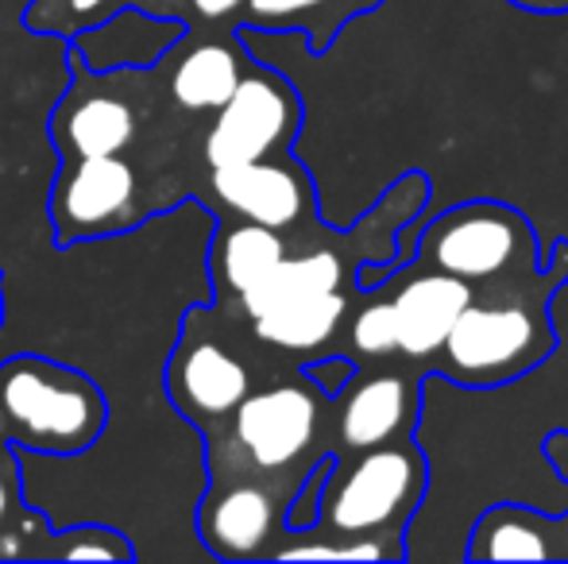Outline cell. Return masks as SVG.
<instances>
[{"instance_id": "6da1fadb", "label": "cell", "mask_w": 568, "mask_h": 564, "mask_svg": "<svg viewBox=\"0 0 568 564\" xmlns=\"http://www.w3.org/2000/svg\"><path fill=\"white\" fill-rule=\"evenodd\" d=\"M422 495H426V457L403 437L372 444L359 449V457L344 472H329L317 526H329L337 537L403 534Z\"/></svg>"}, {"instance_id": "7a4b0ae2", "label": "cell", "mask_w": 568, "mask_h": 564, "mask_svg": "<svg viewBox=\"0 0 568 564\" xmlns=\"http://www.w3.org/2000/svg\"><path fill=\"white\" fill-rule=\"evenodd\" d=\"M0 414L31 449L82 452L105 425V399L78 371L20 356L0 368Z\"/></svg>"}, {"instance_id": "3957f363", "label": "cell", "mask_w": 568, "mask_h": 564, "mask_svg": "<svg viewBox=\"0 0 568 564\" xmlns=\"http://www.w3.org/2000/svg\"><path fill=\"white\" fill-rule=\"evenodd\" d=\"M554 352V332L538 309L523 301L471 298L456 314L442 345L445 368L464 387H503L523 379Z\"/></svg>"}, {"instance_id": "277c9868", "label": "cell", "mask_w": 568, "mask_h": 564, "mask_svg": "<svg viewBox=\"0 0 568 564\" xmlns=\"http://www.w3.org/2000/svg\"><path fill=\"white\" fill-rule=\"evenodd\" d=\"M414 259L464 283H491L515 264L541 267L530 221L499 202H468L442 213L426 233H418Z\"/></svg>"}, {"instance_id": "5b68a950", "label": "cell", "mask_w": 568, "mask_h": 564, "mask_svg": "<svg viewBox=\"0 0 568 564\" xmlns=\"http://www.w3.org/2000/svg\"><path fill=\"white\" fill-rule=\"evenodd\" d=\"M302 124V101L271 70H252L236 82L232 98L217 109L210 136H205V163L217 166L255 163L275 155L294 140Z\"/></svg>"}, {"instance_id": "8992f818", "label": "cell", "mask_w": 568, "mask_h": 564, "mask_svg": "<svg viewBox=\"0 0 568 564\" xmlns=\"http://www.w3.org/2000/svg\"><path fill=\"white\" fill-rule=\"evenodd\" d=\"M232 414H236V441L263 472L294 464L314 444L317 433V402L298 383L244 394Z\"/></svg>"}, {"instance_id": "52a82bcc", "label": "cell", "mask_w": 568, "mask_h": 564, "mask_svg": "<svg viewBox=\"0 0 568 564\" xmlns=\"http://www.w3.org/2000/svg\"><path fill=\"white\" fill-rule=\"evenodd\" d=\"M390 279L398 283L395 298H390L395 329H398V352L410 356V360H429V356L442 352L456 314L476 298V290H471V283L434 271V267L429 271H406V267H398Z\"/></svg>"}, {"instance_id": "ba28073f", "label": "cell", "mask_w": 568, "mask_h": 564, "mask_svg": "<svg viewBox=\"0 0 568 564\" xmlns=\"http://www.w3.org/2000/svg\"><path fill=\"white\" fill-rule=\"evenodd\" d=\"M135 197V171L120 155H93L78 158L54 186V225L59 236H90L101 228H113V221L132 205Z\"/></svg>"}, {"instance_id": "9c48e42d", "label": "cell", "mask_w": 568, "mask_h": 564, "mask_svg": "<svg viewBox=\"0 0 568 564\" xmlns=\"http://www.w3.org/2000/svg\"><path fill=\"white\" fill-rule=\"evenodd\" d=\"M213 189L232 213L278 233L298 225L310 205V182L302 178V171H294L291 163H267V158L217 166Z\"/></svg>"}, {"instance_id": "30bf717a", "label": "cell", "mask_w": 568, "mask_h": 564, "mask_svg": "<svg viewBox=\"0 0 568 564\" xmlns=\"http://www.w3.org/2000/svg\"><path fill=\"white\" fill-rule=\"evenodd\" d=\"M418 422V383L410 376H375L348 391L341 407V437L348 449H372L410 437Z\"/></svg>"}, {"instance_id": "8fae6325", "label": "cell", "mask_w": 568, "mask_h": 564, "mask_svg": "<svg viewBox=\"0 0 568 564\" xmlns=\"http://www.w3.org/2000/svg\"><path fill=\"white\" fill-rule=\"evenodd\" d=\"M271 530H275V503L267 491L252 483L229 488L221 499H210L202 506V537L225 561L260 557Z\"/></svg>"}, {"instance_id": "7c38bea8", "label": "cell", "mask_w": 568, "mask_h": 564, "mask_svg": "<svg viewBox=\"0 0 568 564\" xmlns=\"http://www.w3.org/2000/svg\"><path fill=\"white\" fill-rule=\"evenodd\" d=\"M252 387L247 368L221 345H197L179 360L171 379V391L186 407V414L221 418L240 407V399Z\"/></svg>"}, {"instance_id": "4fadbf2b", "label": "cell", "mask_w": 568, "mask_h": 564, "mask_svg": "<svg viewBox=\"0 0 568 564\" xmlns=\"http://www.w3.org/2000/svg\"><path fill=\"white\" fill-rule=\"evenodd\" d=\"M344 314H348V294L344 290H325L314 298H298L275 306L267 314L252 317L255 337L267 340L271 348L283 352H314V348L329 345L333 332L341 329Z\"/></svg>"}, {"instance_id": "5bb4252c", "label": "cell", "mask_w": 568, "mask_h": 564, "mask_svg": "<svg viewBox=\"0 0 568 564\" xmlns=\"http://www.w3.org/2000/svg\"><path fill=\"white\" fill-rule=\"evenodd\" d=\"M344 286V264L337 252H306V256H283L255 286L240 294V306L247 317H260L275 306L298 298H314L325 290H341Z\"/></svg>"}, {"instance_id": "9a60e30c", "label": "cell", "mask_w": 568, "mask_h": 564, "mask_svg": "<svg viewBox=\"0 0 568 564\" xmlns=\"http://www.w3.org/2000/svg\"><path fill=\"white\" fill-rule=\"evenodd\" d=\"M54 136L74 158L120 155L135 136V113L116 98H85L62 109L54 121Z\"/></svg>"}, {"instance_id": "2e32d148", "label": "cell", "mask_w": 568, "mask_h": 564, "mask_svg": "<svg viewBox=\"0 0 568 564\" xmlns=\"http://www.w3.org/2000/svg\"><path fill=\"white\" fill-rule=\"evenodd\" d=\"M244 78V66H240L236 51L225 43H202L179 62L171 78L174 101L190 113H217L221 105L232 98L236 82Z\"/></svg>"}, {"instance_id": "e0dca14e", "label": "cell", "mask_w": 568, "mask_h": 564, "mask_svg": "<svg viewBox=\"0 0 568 564\" xmlns=\"http://www.w3.org/2000/svg\"><path fill=\"white\" fill-rule=\"evenodd\" d=\"M255 23L267 28H306L310 47L325 51L333 35L359 12H372L379 0H244Z\"/></svg>"}, {"instance_id": "ac0fdd59", "label": "cell", "mask_w": 568, "mask_h": 564, "mask_svg": "<svg viewBox=\"0 0 568 564\" xmlns=\"http://www.w3.org/2000/svg\"><path fill=\"white\" fill-rule=\"evenodd\" d=\"M283 256L286 244L278 228L255 225V221L232 225L217 240V271L232 294H244L247 286H255Z\"/></svg>"}, {"instance_id": "d6986e66", "label": "cell", "mask_w": 568, "mask_h": 564, "mask_svg": "<svg viewBox=\"0 0 568 564\" xmlns=\"http://www.w3.org/2000/svg\"><path fill=\"white\" fill-rule=\"evenodd\" d=\"M549 545L541 530L515 506H491L476 522L468 561H546Z\"/></svg>"}, {"instance_id": "ffe728a7", "label": "cell", "mask_w": 568, "mask_h": 564, "mask_svg": "<svg viewBox=\"0 0 568 564\" xmlns=\"http://www.w3.org/2000/svg\"><path fill=\"white\" fill-rule=\"evenodd\" d=\"M352 345L364 356H390L398 352V329L390 301H372L352 317Z\"/></svg>"}, {"instance_id": "44dd1931", "label": "cell", "mask_w": 568, "mask_h": 564, "mask_svg": "<svg viewBox=\"0 0 568 564\" xmlns=\"http://www.w3.org/2000/svg\"><path fill=\"white\" fill-rule=\"evenodd\" d=\"M333 468H337V457L317 460L314 472L298 483V495H294V506H291V514H286L291 530H314L317 526V514H322V491H325V480H329Z\"/></svg>"}, {"instance_id": "7402d4cb", "label": "cell", "mask_w": 568, "mask_h": 564, "mask_svg": "<svg viewBox=\"0 0 568 564\" xmlns=\"http://www.w3.org/2000/svg\"><path fill=\"white\" fill-rule=\"evenodd\" d=\"M85 542H74L62 550V557L67 561H120V557H132V550H128L124 542H113V534L109 530H82Z\"/></svg>"}, {"instance_id": "603a6c76", "label": "cell", "mask_w": 568, "mask_h": 564, "mask_svg": "<svg viewBox=\"0 0 568 564\" xmlns=\"http://www.w3.org/2000/svg\"><path fill=\"white\" fill-rule=\"evenodd\" d=\"M306 379L317 387V391H325L329 399H337L344 387L356 379V363L348 360V356H329V360H317L306 368Z\"/></svg>"}, {"instance_id": "cb8c5ba5", "label": "cell", "mask_w": 568, "mask_h": 564, "mask_svg": "<svg viewBox=\"0 0 568 564\" xmlns=\"http://www.w3.org/2000/svg\"><path fill=\"white\" fill-rule=\"evenodd\" d=\"M190 4H194L197 16H205V20H225L236 8H244V0H190Z\"/></svg>"}, {"instance_id": "d4e9b609", "label": "cell", "mask_w": 568, "mask_h": 564, "mask_svg": "<svg viewBox=\"0 0 568 564\" xmlns=\"http://www.w3.org/2000/svg\"><path fill=\"white\" fill-rule=\"evenodd\" d=\"M507 4L523 8V12H538V16H565L568 0H507Z\"/></svg>"}, {"instance_id": "484cf974", "label": "cell", "mask_w": 568, "mask_h": 564, "mask_svg": "<svg viewBox=\"0 0 568 564\" xmlns=\"http://www.w3.org/2000/svg\"><path fill=\"white\" fill-rule=\"evenodd\" d=\"M109 0H67V8L74 16H85V12H98V8H105Z\"/></svg>"}, {"instance_id": "4316f807", "label": "cell", "mask_w": 568, "mask_h": 564, "mask_svg": "<svg viewBox=\"0 0 568 564\" xmlns=\"http://www.w3.org/2000/svg\"><path fill=\"white\" fill-rule=\"evenodd\" d=\"M8 514V488H4V472H0V522H4Z\"/></svg>"}, {"instance_id": "83f0119b", "label": "cell", "mask_w": 568, "mask_h": 564, "mask_svg": "<svg viewBox=\"0 0 568 564\" xmlns=\"http://www.w3.org/2000/svg\"><path fill=\"white\" fill-rule=\"evenodd\" d=\"M0 321H4V294H0Z\"/></svg>"}]
</instances>
